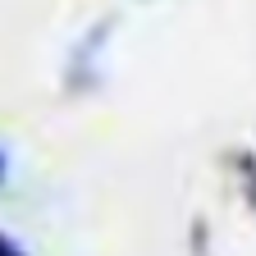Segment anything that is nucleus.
<instances>
[{
	"instance_id": "obj_2",
	"label": "nucleus",
	"mask_w": 256,
	"mask_h": 256,
	"mask_svg": "<svg viewBox=\"0 0 256 256\" xmlns=\"http://www.w3.org/2000/svg\"><path fill=\"white\" fill-rule=\"evenodd\" d=\"M0 256H28V252H23V247H18L10 234H0Z\"/></svg>"
},
{
	"instance_id": "obj_1",
	"label": "nucleus",
	"mask_w": 256,
	"mask_h": 256,
	"mask_svg": "<svg viewBox=\"0 0 256 256\" xmlns=\"http://www.w3.org/2000/svg\"><path fill=\"white\" fill-rule=\"evenodd\" d=\"M106 28H110V23H96L87 37L74 46V55H69V87H87V82L96 78V50L110 42V32H106Z\"/></svg>"
},
{
	"instance_id": "obj_3",
	"label": "nucleus",
	"mask_w": 256,
	"mask_h": 256,
	"mask_svg": "<svg viewBox=\"0 0 256 256\" xmlns=\"http://www.w3.org/2000/svg\"><path fill=\"white\" fill-rule=\"evenodd\" d=\"M5 170H10V160H5V151H0V178H5Z\"/></svg>"
}]
</instances>
